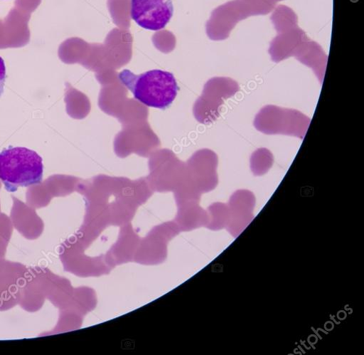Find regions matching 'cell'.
Segmentation results:
<instances>
[{"label":"cell","mask_w":364,"mask_h":355,"mask_svg":"<svg viewBox=\"0 0 364 355\" xmlns=\"http://www.w3.org/2000/svg\"><path fill=\"white\" fill-rule=\"evenodd\" d=\"M172 0H132L131 16L144 29H164L173 15Z\"/></svg>","instance_id":"4"},{"label":"cell","mask_w":364,"mask_h":355,"mask_svg":"<svg viewBox=\"0 0 364 355\" xmlns=\"http://www.w3.org/2000/svg\"><path fill=\"white\" fill-rule=\"evenodd\" d=\"M43 174V160L36 152L25 147L0 152V180L8 191L41 184Z\"/></svg>","instance_id":"2"},{"label":"cell","mask_w":364,"mask_h":355,"mask_svg":"<svg viewBox=\"0 0 364 355\" xmlns=\"http://www.w3.org/2000/svg\"><path fill=\"white\" fill-rule=\"evenodd\" d=\"M310 119L302 113L275 106L264 107L256 116L255 128L266 134H285L303 139Z\"/></svg>","instance_id":"3"},{"label":"cell","mask_w":364,"mask_h":355,"mask_svg":"<svg viewBox=\"0 0 364 355\" xmlns=\"http://www.w3.org/2000/svg\"><path fill=\"white\" fill-rule=\"evenodd\" d=\"M6 78V67L5 61L1 57H0V98L2 97L4 93Z\"/></svg>","instance_id":"5"},{"label":"cell","mask_w":364,"mask_h":355,"mask_svg":"<svg viewBox=\"0 0 364 355\" xmlns=\"http://www.w3.org/2000/svg\"><path fill=\"white\" fill-rule=\"evenodd\" d=\"M119 79L136 100L149 107L161 110L173 104L180 90L174 75L161 70L139 75L124 70L119 75Z\"/></svg>","instance_id":"1"}]
</instances>
